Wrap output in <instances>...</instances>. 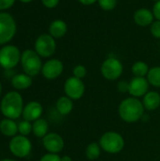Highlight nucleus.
<instances>
[{
  "mask_svg": "<svg viewBox=\"0 0 160 161\" xmlns=\"http://www.w3.org/2000/svg\"><path fill=\"white\" fill-rule=\"evenodd\" d=\"M87 74H88L87 68L82 64H77L73 69V75L77 77V78L83 79V78L86 77Z\"/></svg>",
  "mask_w": 160,
  "mask_h": 161,
  "instance_id": "bb28decb",
  "label": "nucleus"
},
{
  "mask_svg": "<svg viewBox=\"0 0 160 161\" xmlns=\"http://www.w3.org/2000/svg\"><path fill=\"white\" fill-rule=\"evenodd\" d=\"M11 85L15 90L23 91L31 87L32 85V77L26 74H16L11 78Z\"/></svg>",
  "mask_w": 160,
  "mask_h": 161,
  "instance_id": "a211bd4d",
  "label": "nucleus"
},
{
  "mask_svg": "<svg viewBox=\"0 0 160 161\" xmlns=\"http://www.w3.org/2000/svg\"><path fill=\"white\" fill-rule=\"evenodd\" d=\"M68 31V25L64 20L56 19L49 25V34L55 39L63 38Z\"/></svg>",
  "mask_w": 160,
  "mask_h": 161,
  "instance_id": "dca6fc26",
  "label": "nucleus"
},
{
  "mask_svg": "<svg viewBox=\"0 0 160 161\" xmlns=\"http://www.w3.org/2000/svg\"><path fill=\"white\" fill-rule=\"evenodd\" d=\"M99 145L101 149L108 154H119L124 148V137L115 131H108L104 133L99 139Z\"/></svg>",
  "mask_w": 160,
  "mask_h": 161,
  "instance_id": "7ed1b4c3",
  "label": "nucleus"
},
{
  "mask_svg": "<svg viewBox=\"0 0 160 161\" xmlns=\"http://www.w3.org/2000/svg\"><path fill=\"white\" fill-rule=\"evenodd\" d=\"M80 4L84 6H91L95 3H97V0H77Z\"/></svg>",
  "mask_w": 160,
  "mask_h": 161,
  "instance_id": "72a5a7b5",
  "label": "nucleus"
},
{
  "mask_svg": "<svg viewBox=\"0 0 160 161\" xmlns=\"http://www.w3.org/2000/svg\"><path fill=\"white\" fill-rule=\"evenodd\" d=\"M42 5L47 8H55L58 4L60 0H41Z\"/></svg>",
  "mask_w": 160,
  "mask_h": 161,
  "instance_id": "7c9ffc66",
  "label": "nucleus"
},
{
  "mask_svg": "<svg viewBox=\"0 0 160 161\" xmlns=\"http://www.w3.org/2000/svg\"><path fill=\"white\" fill-rule=\"evenodd\" d=\"M0 133L6 137L13 138L18 133V124L12 119L4 118L0 121Z\"/></svg>",
  "mask_w": 160,
  "mask_h": 161,
  "instance_id": "6ab92c4d",
  "label": "nucleus"
},
{
  "mask_svg": "<svg viewBox=\"0 0 160 161\" xmlns=\"http://www.w3.org/2000/svg\"><path fill=\"white\" fill-rule=\"evenodd\" d=\"M101 150L98 142H91L85 149V156L90 160H96L101 155Z\"/></svg>",
  "mask_w": 160,
  "mask_h": 161,
  "instance_id": "5701e85b",
  "label": "nucleus"
},
{
  "mask_svg": "<svg viewBox=\"0 0 160 161\" xmlns=\"http://www.w3.org/2000/svg\"><path fill=\"white\" fill-rule=\"evenodd\" d=\"M8 149L10 153L19 158H26L32 150V143L29 139L25 136L16 135L9 141Z\"/></svg>",
  "mask_w": 160,
  "mask_h": 161,
  "instance_id": "0eeeda50",
  "label": "nucleus"
},
{
  "mask_svg": "<svg viewBox=\"0 0 160 161\" xmlns=\"http://www.w3.org/2000/svg\"><path fill=\"white\" fill-rule=\"evenodd\" d=\"M99 7L105 11L113 10L118 4V0H97Z\"/></svg>",
  "mask_w": 160,
  "mask_h": 161,
  "instance_id": "a878e982",
  "label": "nucleus"
},
{
  "mask_svg": "<svg viewBox=\"0 0 160 161\" xmlns=\"http://www.w3.org/2000/svg\"><path fill=\"white\" fill-rule=\"evenodd\" d=\"M23 96L15 91L7 92L0 103V111L5 118L16 120L22 116L24 109Z\"/></svg>",
  "mask_w": 160,
  "mask_h": 161,
  "instance_id": "f03ea898",
  "label": "nucleus"
},
{
  "mask_svg": "<svg viewBox=\"0 0 160 161\" xmlns=\"http://www.w3.org/2000/svg\"><path fill=\"white\" fill-rule=\"evenodd\" d=\"M144 110L145 108L142 101L132 96L124 99L118 107L120 118L128 124H133L140 121L144 116Z\"/></svg>",
  "mask_w": 160,
  "mask_h": 161,
  "instance_id": "f257e3e1",
  "label": "nucleus"
},
{
  "mask_svg": "<svg viewBox=\"0 0 160 161\" xmlns=\"http://www.w3.org/2000/svg\"><path fill=\"white\" fill-rule=\"evenodd\" d=\"M18 132L22 136L27 137L30 133H32V124L31 122L23 120L18 123Z\"/></svg>",
  "mask_w": 160,
  "mask_h": 161,
  "instance_id": "393cba45",
  "label": "nucleus"
},
{
  "mask_svg": "<svg viewBox=\"0 0 160 161\" xmlns=\"http://www.w3.org/2000/svg\"><path fill=\"white\" fill-rule=\"evenodd\" d=\"M49 125L43 118H40L32 124V133L35 137L42 139L48 134Z\"/></svg>",
  "mask_w": 160,
  "mask_h": 161,
  "instance_id": "412c9836",
  "label": "nucleus"
},
{
  "mask_svg": "<svg viewBox=\"0 0 160 161\" xmlns=\"http://www.w3.org/2000/svg\"><path fill=\"white\" fill-rule=\"evenodd\" d=\"M56 108L60 115L66 116L73 111L74 102L71 98H69L66 95L61 96L58 99V101L56 103Z\"/></svg>",
  "mask_w": 160,
  "mask_h": 161,
  "instance_id": "aec40b11",
  "label": "nucleus"
},
{
  "mask_svg": "<svg viewBox=\"0 0 160 161\" xmlns=\"http://www.w3.org/2000/svg\"><path fill=\"white\" fill-rule=\"evenodd\" d=\"M146 78L150 85L155 88H160V66L150 68Z\"/></svg>",
  "mask_w": 160,
  "mask_h": 161,
  "instance_id": "b1692460",
  "label": "nucleus"
},
{
  "mask_svg": "<svg viewBox=\"0 0 160 161\" xmlns=\"http://www.w3.org/2000/svg\"><path fill=\"white\" fill-rule=\"evenodd\" d=\"M34 49L41 58H50L57 49L56 39L50 34H41L36 39Z\"/></svg>",
  "mask_w": 160,
  "mask_h": 161,
  "instance_id": "6e6552de",
  "label": "nucleus"
},
{
  "mask_svg": "<svg viewBox=\"0 0 160 161\" xmlns=\"http://www.w3.org/2000/svg\"><path fill=\"white\" fill-rule=\"evenodd\" d=\"M152 1H154V2L156 3V2H157V1H159V0H152Z\"/></svg>",
  "mask_w": 160,
  "mask_h": 161,
  "instance_id": "58836bf2",
  "label": "nucleus"
},
{
  "mask_svg": "<svg viewBox=\"0 0 160 161\" xmlns=\"http://www.w3.org/2000/svg\"><path fill=\"white\" fill-rule=\"evenodd\" d=\"M63 89L65 95L71 98L73 101L81 99L86 91V87L83 80L74 75L68 77L65 80Z\"/></svg>",
  "mask_w": 160,
  "mask_h": 161,
  "instance_id": "9d476101",
  "label": "nucleus"
},
{
  "mask_svg": "<svg viewBox=\"0 0 160 161\" xmlns=\"http://www.w3.org/2000/svg\"><path fill=\"white\" fill-rule=\"evenodd\" d=\"M42 145L48 153L59 154L64 149L65 143L63 138L59 134L50 132L42 138Z\"/></svg>",
  "mask_w": 160,
  "mask_h": 161,
  "instance_id": "f8f14e48",
  "label": "nucleus"
},
{
  "mask_svg": "<svg viewBox=\"0 0 160 161\" xmlns=\"http://www.w3.org/2000/svg\"><path fill=\"white\" fill-rule=\"evenodd\" d=\"M133 20L135 24L138 25L139 26L145 27V26H150L156 19L151 9L147 8H141L134 12Z\"/></svg>",
  "mask_w": 160,
  "mask_h": 161,
  "instance_id": "2eb2a0df",
  "label": "nucleus"
},
{
  "mask_svg": "<svg viewBox=\"0 0 160 161\" xmlns=\"http://www.w3.org/2000/svg\"><path fill=\"white\" fill-rule=\"evenodd\" d=\"M61 161H73V159H72V158H71V157H69V156L65 155V156L61 157Z\"/></svg>",
  "mask_w": 160,
  "mask_h": 161,
  "instance_id": "f704fd0d",
  "label": "nucleus"
},
{
  "mask_svg": "<svg viewBox=\"0 0 160 161\" xmlns=\"http://www.w3.org/2000/svg\"><path fill=\"white\" fill-rule=\"evenodd\" d=\"M63 70L64 65L61 60L58 58H50L43 63L41 73L47 80H54L61 75Z\"/></svg>",
  "mask_w": 160,
  "mask_h": 161,
  "instance_id": "9b49d317",
  "label": "nucleus"
},
{
  "mask_svg": "<svg viewBox=\"0 0 160 161\" xmlns=\"http://www.w3.org/2000/svg\"><path fill=\"white\" fill-rule=\"evenodd\" d=\"M43 108L41 104L38 101H31L24 107L22 117L25 121L35 122L36 120L41 118Z\"/></svg>",
  "mask_w": 160,
  "mask_h": 161,
  "instance_id": "4468645a",
  "label": "nucleus"
},
{
  "mask_svg": "<svg viewBox=\"0 0 160 161\" xmlns=\"http://www.w3.org/2000/svg\"><path fill=\"white\" fill-rule=\"evenodd\" d=\"M100 71L104 78L109 81H114L122 76L124 73V65L118 58L108 57L103 61Z\"/></svg>",
  "mask_w": 160,
  "mask_h": 161,
  "instance_id": "39448f33",
  "label": "nucleus"
},
{
  "mask_svg": "<svg viewBox=\"0 0 160 161\" xmlns=\"http://www.w3.org/2000/svg\"><path fill=\"white\" fill-rule=\"evenodd\" d=\"M150 84L146 77H137L134 76L129 81L128 93L132 97H143L149 92Z\"/></svg>",
  "mask_w": 160,
  "mask_h": 161,
  "instance_id": "ddd939ff",
  "label": "nucleus"
},
{
  "mask_svg": "<svg viewBox=\"0 0 160 161\" xmlns=\"http://www.w3.org/2000/svg\"><path fill=\"white\" fill-rule=\"evenodd\" d=\"M21 65L25 74L33 77L41 72L43 64L41 62V57L36 53L35 50L26 49L22 53Z\"/></svg>",
  "mask_w": 160,
  "mask_h": 161,
  "instance_id": "20e7f679",
  "label": "nucleus"
},
{
  "mask_svg": "<svg viewBox=\"0 0 160 161\" xmlns=\"http://www.w3.org/2000/svg\"><path fill=\"white\" fill-rule=\"evenodd\" d=\"M40 161H61V158L58 156V154H45L43 155Z\"/></svg>",
  "mask_w": 160,
  "mask_h": 161,
  "instance_id": "c85d7f7f",
  "label": "nucleus"
},
{
  "mask_svg": "<svg viewBox=\"0 0 160 161\" xmlns=\"http://www.w3.org/2000/svg\"><path fill=\"white\" fill-rule=\"evenodd\" d=\"M0 161H17V160L12 159V158H5V159H1Z\"/></svg>",
  "mask_w": 160,
  "mask_h": 161,
  "instance_id": "c9c22d12",
  "label": "nucleus"
},
{
  "mask_svg": "<svg viewBox=\"0 0 160 161\" xmlns=\"http://www.w3.org/2000/svg\"><path fill=\"white\" fill-rule=\"evenodd\" d=\"M152 11L154 13L155 19L156 20H159L160 21V0L154 4Z\"/></svg>",
  "mask_w": 160,
  "mask_h": 161,
  "instance_id": "473e14b6",
  "label": "nucleus"
},
{
  "mask_svg": "<svg viewBox=\"0 0 160 161\" xmlns=\"http://www.w3.org/2000/svg\"><path fill=\"white\" fill-rule=\"evenodd\" d=\"M15 0H0V10H5L13 6Z\"/></svg>",
  "mask_w": 160,
  "mask_h": 161,
  "instance_id": "2f4dec72",
  "label": "nucleus"
},
{
  "mask_svg": "<svg viewBox=\"0 0 160 161\" xmlns=\"http://www.w3.org/2000/svg\"><path fill=\"white\" fill-rule=\"evenodd\" d=\"M22 3H30L31 1H33V0H20Z\"/></svg>",
  "mask_w": 160,
  "mask_h": 161,
  "instance_id": "e433bc0d",
  "label": "nucleus"
},
{
  "mask_svg": "<svg viewBox=\"0 0 160 161\" xmlns=\"http://www.w3.org/2000/svg\"><path fill=\"white\" fill-rule=\"evenodd\" d=\"M150 33L156 39L160 40V21L155 20L150 25Z\"/></svg>",
  "mask_w": 160,
  "mask_h": 161,
  "instance_id": "cd10ccee",
  "label": "nucleus"
},
{
  "mask_svg": "<svg viewBox=\"0 0 160 161\" xmlns=\"http://www.w3.org/2000/svg\"><path fill=\"white\" fill-rule=\"evenodd\" d=\"M22 53L19 48L12 44H8L0 49V66L4 70H12L21 61Z\"/></svg>",
  "mask_w": 160,
  "mask_h": 161,
  "instance_id": "423d86ee",
  "label": "nucleus"
},
{
  "mask_svg": "<svg viewBox=\"0 0 160 161\" xmlns=\"http://www.w3.org/2000/svg\"><path fill=\"white\" fill-rule=\"evenodd\" d=\"M15 33L16 23L14 18L7 12H0V44L10 42Z\"/></svg>",
  "mask_w": 160,
  "mask_h": 161,
  "instance_id": "1a4fd4ad",
  "label": "nucleus"
},
{
  "mask_svg": "<svg viewBox=\"0 0 160 161\" xmlns=\"http://www.w3.org/2000/svg\"><path fill=\"white\" fill-rule=\"evenodd\" d=\"M0 69H1V66H0Z\"/></svg>",
  "mask_w": 160,
  "mask_h": 161,
  "instance_id": "ea45409f",
  "label": "nucleus"
},
{
  "mask_svg": "<svg viewBox=\"0 0 160 161\" xmlns=\"http://www.w3.org/2000/svg\"><path fill=\"white\" fill-rule=\"evenodd\" d=\"M1 93H2V84L0 82V95H1Z\"/></svg>",
  "mask_w": 160,
  "mask_h": 161,
  "instance_id": "4c0bfd02",
  "label": "nucleus"
},
{
  "mask_svg": "<svg viewBox=\"0 0 160 161\" xmlns=\"http://www.w3.org/2000/svg\"><path fill=\"white\" fill-rule=\"evenodd\" d=\"M117 88L120 92L126 93V92H128V90H129V82L125 81V80H122L118 83Z\"/></svg>",
  "mask_w": 160,
  "mask_h": 161,
  "instance_id": "c756f323",
  "label": "nucleus"
},
{
  "mask_svg": "<svg viewBox=\"0 0 160 161\" xmlns=\"http://www.w3.org/2000/svg\"><path fill=\"white\" fill-rule=\"evenodd\" d=\"M144 108L149 111L157 109L160 106V94L156 91H149L142 99Z\"/></svg>",
  "mask_w": 160,
  "mask_h": 161,
  "instance_id": "f3484780",
  "label": "nucleus"
},
{
  "mask_svg": "<svg viewBox=\"0 0 160 161\" xmlns=\"http://www.w3.org/2000/svg\"><path fill=\"white\" fill-rule=\"evenodd\" d=\"M149 70H150L149 65L142 60L134 62V64L131 67L132 74L134 75V76H137V77H146Z\"/></svg>",
  "mask_w": 160,
  "mask_h": 161,
  "instance_id": "4be33fe9",
  "label": "nucleus"
}]
</instances>
